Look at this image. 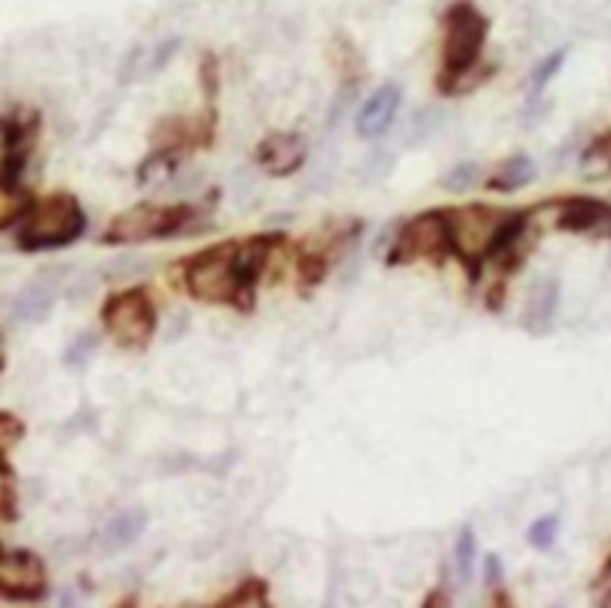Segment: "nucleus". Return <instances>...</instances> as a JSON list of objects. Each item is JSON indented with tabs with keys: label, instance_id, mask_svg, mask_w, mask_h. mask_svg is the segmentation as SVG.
<instances>
[{
	"label": "nucleus",
	"instance_id": "1",
	"mask_svg": "<svg viewBox=\"0 0 611 608\" xmlns=\"http://www.w3.org/2000/svg\"><path fill=\"white\" fill-rule=\"evenodd\" d=\"M278 245H284V236L278 233L254 236L248 242H218L179 263L182 287L191 299L203 305L251 310L259 275Z\"/></svg>",
	"mask_w": 611,
	"mask_h": 608
},
{
	"label": "nucleus",
	"instance_id": "2",
	"mask_svg": "<svg viewBox=\"0 0 611 608\" xmlns=\"http://www.w3.org/2000/svg\"><path fill=\"white\" fill-rule=\"evenodd\" d=\"M445 52H442V93H454V87L466 81L480 60V52L487 45L489 21L475 3L459 0L447 10L445 19Z\"/></svg>",
	"mask_w": 611,
	"mask_h": 608
},
{
	"label": "nucleus",
	"instance_id": "3",
	"mask_svg": "<svg viewBox=\"0 0 611 608\" xmlns=\"http://www.w3.org/2000/svg\"><path fill=\"white\" fill-rule=\"evenodd\" d=\"M87 228L81 203L66 191L42 197L40 203L31 209V215L19 230V247L24 251H54V247L73 245L81 239Z\"/></svg>",
	"mask_w": 611,
	"mask_h": 608
},
{
	"label": "nucleus",
	"instance_id": "4",
	"mask_svg": "<svg viewBox=\"0 0 611 608\" xmlns=\"http://www.w3.org/2000/svg\"><path fill=\"white\" fill-rule=\"evenodd\" d=\"M195 221V207L177 203V207H156V203H137L116 215L104 230V245H141L153 239L177 236Z\"/></svg>",
	"mask_w": 611,
	"mask_h": 608
},
{
	"label": "nucleus",
	"instance_id": "5",
	"mask_svg": "<svg viewBox=\"0 0 611 608\" xmlns=\"http://www.w3.org/2000/svg\"><path fill=\"white\" fill-rule=\"evenodd\" d=\"M102 322L116 346L141 352L149 346L153 334H156V305L146 289H125V292H116L104 301Z\"/></svg>",
	"mask_w": 611,
	"mask_h": 608
},
{
	"label": "nucleus",
	"instance_id": "6",
	"mask_svg": "<svg viewBox=\"0 0 611 608\" xmlns=\"http://www.w3.org/2000/svg\"><path fill=\"white\" fill-rule=\"evenodd\" d=\"M504 215H498L484 203L466 209H451L447 212V230H451V254L456 259H463V266L468 268L471 280L480 275V263L487 259L489 245L496 239L498 228H501Z\"/></svg>",
	"mask_w": 611,
	"mask_h": 608
},
{
	"label": "nucleus",
	"instance_id": "7",
	"mask_svg": "<svg viewBox=\"0 0 611 608\" xmlns=\"http://www.w3.org/2000/svg\"><path fill=\"white\" fill-rule=\"evenodd\" d=\"M445 254H451V230H447V212L445 209H433L424 215L412 218L400 236H397L395 247H391V266H409L418 259H433L442 263Z\"/></svg>",
	"mask_w": 611,
	"mask_h": 608
},
{
	"label": "nucleus",
	"instance_id": "8",
	"mask_svg": "<svg viewBox=\"0 0 611 608\" xmlns=\"http://www.w3.org/2000/svg\"><path fill=\"white\" fill-rule=\"evenodd\" d=\"M48 588L45 567L42 561L31 552H12V555H0V590L19 599L42 597Z\"/></svg>",
	"mask_w": 611,
	"mask_h": 608
},
{
	"label": "nucleus",
	"instance_id": "9",
	"mask_svg": "<svg viewBox=\"0 0 611 608\" xmlns=\"http://www.w3.org/2000/svg\"><path fill=\"white\" fill-rule=\"evenodd\" d=\"M558 228L581 236L611 239V203L593 197H573L560 207Z\"/></svg>",
	"mask_w": 611,
	"mask_h": 608
},
{
	"label": "nucleus",
	"instance_id": "10",
	"mask_svg": "<svg viewBox=\"0 0 611 608\" xmlns=\"http://www.w3.org/2000/svg\"><path fill=\"white\" fill-rule=\"evenodd\" d=\"M257 165L269 176H292L304 165V141L292 132H275L257 146Z\"/></svg>",
	"mask_w": 611,
	"mask_h": 608
},
{
	"label": "nucleus",
	"instance_id": "11",
	"mask_svg": "<svg viewBox=\"0 0 611 608\" xmlns=\"http://www.w3.org/2000/svg\"><path fill=\"white\" fill-rule=\"evenodd\" d=\"M400 87L397 84H382L367 102L362 104V111L355 117V129L362 137H379L391 129L397 111H400Z\"/></svg>",
	"mask_w": 611,
	"mask_h": 608
},
{
	"label": "nucleus",
	"instance_id": "12",
	"mask_svg": "<svg viewBox=\"0 0 611 608\" xmlns=\"http://www.w3.org/2000/svg\"><path fill=\"white\" fill-rule=\"evenodd\" d=\"M146 526H149V516H146L144 510L132 507V510L111 516L102 526V531H99V537H96V543H99V549H102L104 555H114V552H123V549L132 546L135 540H141Z\"/></svg>",
	"mask_w": 611,
	"mask_h": 608
},
{
	"label": "nucleus",
	"instance_id": "13",
	"mask_svg": "<svg viewBox=\"0 0 611 608\" xmlns=\"http://www.w3.org/2000/svg\"><path fill=\"white\" fill-rule=\"evenodd\" d=\"M54 305V284L48 278H36L33 284L21 289L15 296V305H12V313L15 320L21 322H40L48 317V310Z\"/></svg>",
	"mask_w": 611,
	"mask_h": 608
},
{
	"label": "nucleus",
	"instance_id": "14",
	"mask_svg": "<svg viewBox=\"0 0 611 608\" xmlns=\"http://www.w3.org/2000/svg\"><path fill=\"white\" fill-rule=\"evenodd\" d=\"M531 179H534V162L525 158V155H519V158H510L504 165L498 167L496 174L489 176L487 186L492 191H501V195H510V191H519L522 186H529Z\"/></svg>",
	"mask_w": 611,
	"mask_h": 608
},
{
	"label": "nucleus",
	"instance_id": "15",
	"mask_svg": "<svg viewBox=\"0 0 611 608\" xmlns=\"http://www.w3.org/2000/svg\"><path fill=\"white\" fill-rule=\"evenodd\" d=\"M558 308V280H546V284H540L534 289V296H531V308L525 313V325L534 331L546 329L552 320V313Z\"/></svg>",
	"mask_w": 611,
	"mask_h": 608
},
{
	"label": "nucleus",
	"instance_id": "16",
	"mask_svg": "<svg viewBox=\"0 0 611 608\" xmlns=\"http://www.w3.org/2000/svg\"><path fill=\"white\" fill-rule=\"evenodd\" d=\"M27 209V195L21 191L19 183L3 174L0 176V230L15 224Z\"/></svg>",
	"mask_w": 611,
	"mask_h": 608
},
{
	"label": "nucleus",
	"instance_id": "17",
	"mask_svg": "<svg viewBox=\"0 0 611 608\" xmlns=\"http://www.w3.org/2000/svg\"><path fill=\"white\" fill-rule=\"evenodd\" d=\"M218 606H248V608H257V606H269V590H266V582L263 578H248V582H242L230 597H224Z\"/></svg>",
	"mask_w": 611,
	"mask_h": 608
},
{
	"label": "nucleus",
	"instance_id": "18",
	"mask_svg": "<svg viewBox=\"0 0 611 608\" xmlns=\"http://www.w3.org/2000/svg\"><path fill=\"white\" fill-rule=\"evenodd\" d=\"M475 528L463 526V531L456 537V570H459V578H463V582H468L471 573H475Z\"/></svg>",
	"mask_w": 611,
	"mask_h": 608
},
{
	"label": "nucleus",
	"instance_id": "19",
	"mask_svg": "<svg viewBox=\"0 0 611 608\" xmlns=\"http://www.w3.org/2000/svg\"><path fill=\"white\" fill-rule=\"evenodd\" d=\"M555 537H558V516H543L529 528V543L540 552H546L555 543Z\"/></svg>",
	"mask_w": 611,
	"mask_h": 608
},
{
	"label": "nucleus",
	"instance_id": "20",
	"mask_svg": "<svg viewBox=\"0 0 611 608\" xmlns=\"http://www.w3.org/2000/svg\"><path fill=\"white\" fill-rule=\"evenodd\" d=\"M0 519H15V486L10 465L0 460Z\"/></svg>",
	"mask_w": 611,
	"mask_h": 608
},
{
	"label": "nucleus",
	"instance_id": "21",
	"mask_svg": "<svg viewBox=\"0 0 611 608\" xmlns=\"http://www.w3.org/2000/svg\"><path fill=\"white\" fill-rule=\"evenodd\" d=\"M564 57H567V52L552 54V57H546V60L540 63L537 69H534V75H531V87H534V93H540V90H543V87H546V84L558 75Z\"/></svg>",
	"mask_w": 611,
	"mask_h": 608
},
{
	"label": "nucleus",
	"instance_id": "22",
	"mask_svg": "<svg viewBox=\"0 0 611 608\" xmlns=\"http://www.w3.org/2000/svg\"><path fill=\"white\" fill-rule=\"evenodd\" d=\"M93 346H96L93 334H81V338L66 350V364H69V367H84V362L93 355Z\"/></svg>",
	"mask_w": 611,
	"mask_h": 608
},
{
	"label": "nucleus",
	"instance_id": "23",
	"mask_svg": "<svg viewBox=\"0 0 611 608\" xmlns=\"http://www.w3.org/2000/svg\"><path fill=\"white\" fill-rule=\"evenodd\" d=\"M477 176H480V165H471V162H468V165H459L454 174L447 176L445 186L451 188V191H466L468 186H475Z\"/></svg>",
	"mask_w": 611,
	"mask_h": 608
},
{
	"label": "nucleus",
	"instance_id": "24",
	"mask_svg": "<svg viewBox=\"0 0 611 608\" xmlns=\"http://www.w3.org/2000/svg\"><path fill=\"white\" fill-rule=\"evenodd\" d=\"M0 555H3V552H0Z\"/></svg>",
	"mask_w": 611,
	"mask_h": 608
}]
</instances>
